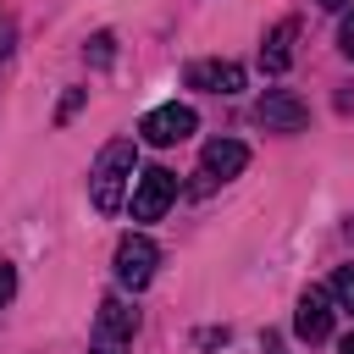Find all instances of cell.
<instances>
[{
  "mask_svg": "<svg viewBox=\"0 0 354 354\" xmlns=\"http://www.w3.org/2000/svg\"><path fill=\"white\" fill-rule=\"evenodd\" d=\"M199 127V116H194V105H155V111H144V122H138V138L144 144H155V149H171V144H183L188 133Z\"/></svg>",
  "mask_w": 354,
  "mask_h": 354,
  "instance_id": "7a4b0ae2",
  "label": "cell"
},
{
  "mask_svg": "<svg viewBox=\"0 0 354 354\" xmlns=\"http://www.w3.org/2000/svg\"><path fill=\"white\" fill-rule=\"evenodd\" d=\"M332 315H337L332 293H326V288H310V293L299 299V310H293V332H299L304 343H326V337H332Z\"/></svg>",
  "mask_w": 354,
  "mask_h": 354,
  "instance_id": "52a82bcc",
  "label": "cell"
},
{
  "mask_svg": "<svg viewBox=\"0 0 354 354\" xmlns=\"http://www.w3.org/2000/svg\"><path fill=\"white\" fill-rule=\"evenodd\" d=\"M188 88H205V94H238L243 88V66L238 61H188Z\"/></svg>",
  "mask_w": 354,
  "mask_h": 354,
  "instance_id": "ba28073f",
  "label": "cell"
},
{
  "mask_svg": "<svg viewBox=\"0 0 354 354\" xmlns=\"http://www.w3.org/2000/svg\"><path fill=\"white\" fill-rule=\"evenodd\" d=\"M254 122L266 133H304L310 127V105L293 94V88H266L260 105H254Z\"/></svg>",
  "mask_w": 354,
  "mask_h": 354,
  "instance_id": "5b68a950",
  "label": "cell"
},
{
  "mask_svg": "<svg viewBox=\"0 0 354 354\" xmlns=\"http://www.w3.org/2000/svg\"><path fill=\"white\" fill-rule=\"evenodd\" d=\"M337 354H354V332H348V337H343V343H337Z\"/></svg>",
  "mask_w": 354,
  "mask_h": 354,
  "instance_id": "d6986e66",
  "label": "cell"
},
{
  "mask_svg": "<svg viewBox=\"0 0 354 354\" xmlns=\"http://www.w3.org/2000/svg\"><path fill=\"white\" fill-rule=\"evenodd\" d=\"M83 55H88V66H100V72H105V66L116 61V33H94V39L83 44Z\"/></svg>",
  "mask_w": 354,
  "mask_h": 354,
  "instance_id": "7c38bea8",
  "label": "cell"
},
{
  "mask_svg": "<svg viewBox=\"0 0 354 354\" xmlns=\"http://www.w3.org/2000/svg\"><path fill=\"white\" fill-rule=\"evenodd\" d=\"M83 94H88V88H72V94L61 100V122H72V116H77V105H83Z\"/></svg>",
  "mask_w": 354,
  "mask_h": 354,
  "instance_id": "9a60e30c",
  "label": "cell"
},
{
  "mask_svg": "<svg viewBox=\"0 0 354 354\" xmlns=\"http://www.w3.org/2000/svg\"><path fill=\"white\" fill-rule=\"evenodd\" d=\"M177 199V171L166 166H144L138 183H133V221H160Z\"/></svg>",
  "mask_w": 354,
  "mask_h": 354,
  "instance_id": "3957f363",
  "label": "cell"
},
{
  "mask_svg": "<svg viewBox=\"0 0 354 354\" xmlns=\"http://www.w3.org/2000/svg\"><path fill=\"white\" fill-rule=\"evenodd\" d=\"M133 166H138L133 138H111V144L94 155V166H88V199H94L100 216H116V210H122L127 183H133Z\"/></svg>",
  "mask_w": 354,
  "mask_h": 354,
  "instance_id": "6da1fadb",
  "label": "cell"
},
{
  "mask_svg": "<svg viewBox=\"0 0 354 354\" xmlns=\"http://www.w3.org/2000/svg\"><path fill=\"white\" fill-rule=\"evenodd\" d=\"M155 266H160V249H155V238H144V232H127V238L116 243V282H122L127 293L149 288Z\"/></svg>",
  "mask_w": 354,
  "mask_h": 354,
  "instance_id": "277c9868",
  "label": "cell"
},
{
  "mask_svg": "<svg viewBox=\"0 0 354 354\" xmlns=\"http://www.w3.org/2000/svg\"><path fill=\"white\" fill-rule=\"evenodd\" d=\"M293 39H299V22H293V17H282V22L266 33V44H260V66H266L271 77L293 66Z\"/></svg>",
  "mask_w": 354,
  "mask_h": 354,
  "instance_id": "9c48e42d",
  "label": "cell"
},
{
  "mask_svg": "<svg viewBox=\"0 0 354 354\" xmlns=\"http://www.w3.org/2000/svg\"><path fill=\"white\" fill-rule=\"evenodd\" d=\"M11 293H17V271H11V260H0V310L11 304Z\"/></svg>",
  "mask_w": 354,
  "mask_h": 354,
  "instance_id": "5bb4252c",
  "label": "cell"
},
{
  "mask_svg": "<svg viewBox=\"0 0 354 354\" xmlns=\"http://www.w3.org/2000/svg\"><path fill=\"white\" fill-rule=\"evenodd\" d=\"M6 55H11V22L0 17V61H6Z\"/></svg>",
  "mask_w": 354,
  "mask_h": 354,
  "instance_id": "e0dca14e",
  "label": "cell"
},
{
  "mask_svg": "<svg viewBox=\"0 0 354 354\" xmlns=\"http://www.w3.org/2000/svg\"><path fill=\"white\" fill-rule=\"evenodd\" d=\"M243 166H249V144H238V138H210L205 155H199V183H205V188L232 183Z\"/></svg>",
  "mask_w": 354,
  "mask_h": 354,
  "instance_id": "8992f818",
  "label": "cell"
},
{
  "mask_svg": "<svg viewBox=\"0 0 354 354\" xmlns=\"http://www.w3.org/2000/svg\"><path fill=\"white\" fill-rule=\"evenodd\" d=\"M337 50L354 61V11H343V28H337Z\"/></svg>",
  "mask_w": 354,
  "mask_h": 354,
  "instance_id": "4fadbf2b",
  "label": "cell"
},
{
  "mask_svg": "<svg viewBox=\"0 0 354 354\" xmlns=\"http://www.w3.org/2000/svg\"><path fill=\"white\" fill-rule=\"evenodd\" d=\"M88 354H127V343H111V337H94Z\"/></svg>",
  "mask_w": 354,
  "mask_h": 354,
  "instance_id": "2e32d148",
  "label": "cell"
},
{
  "mask_svg": "<svg viewBox=\"0 0 354 354\" xmlns=\"http://www.w3.org/2000/svg\"><path fill=\"white\" fill-rule=\"evenodd\" d=\"M138 332V315L122 304V299H100V315H94V337H111V343H133Z\"/></svg>",
  "mask_w": 354,
  "mask_h": 354,
  "instance_id": "30bf717a",
  "label": "cell"
},
{
  "mask_svg": "<svg viewBox=\"0 0 354 354\" xmlns=\"http://www.w3.org/2000/svg\"><path fill=\"white\" fill-rule=\"evenodd\" d=\"M326 293H332V304H337L343 315H354V266H337L332 282H326Z\"/></svg>",
  "mask_w": 354,
  "mask_h": 354,
  "instance_id": "8fae6325",
  "label": "cell"
},
{
  "mask_svg": "<svg viewBox=\"0 0 354 354\" xmlns=\"http://www.w3.org/2000/svg\"><path fill=\"white\" fill-rule=\"evenodd\" d=\"M315 6H326V11H348L354 0H315Z\"/></svg>",
  "mask_w": 354,
  "mask_h": 354,
  "instance_id": "ac0fdd59",
  "label": "cell"
}]
</instances>
